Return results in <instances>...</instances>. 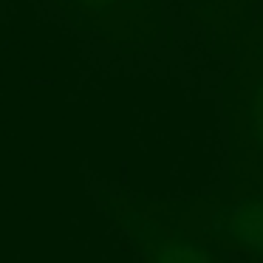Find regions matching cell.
Returning a JSON list of instances; mask_svg holds the SVG:
<instances>
[{"instance_id":"obj_1","label":"cell","mask_w":263,"mask_h":263,"mask_svg":"<svg viewBox=\"0 0 263 263\" xmlns=\"http://www.w3.org/2000/svg\"><path fill=\"white\" fill-rule=\"evenodd\" d=\"M218 34L235 37V60L221 82L227 125L223 187L263 193V12L255 0H238Z\"/></svg>"},{"instance_id":"obj_2","label":"cell","mask_w":263,"mask_h":263,"mask_svg":"<svg viewBox=\"0 0 263 263\" xmlns=\"http://www.w3.org/2000/svg\"><path fill=\"white\" fill-rule=\"evenodd\" d=\"M153 215L240 263H263V193L212 187L178 198L139 195Z\"/></svg>"},{"instance_id":"obj_3","label":"cell","mask_w":263,"mask_h":263,"mask_svg":"<svg viewBox=\"0 0 263 263\" xmlns=\"http://www.w3.org/2000/svg\"><path fill=\"white\" fill-rule=\"evenodd\" d=\"M88 187L97 206L108 212V218L136 249L142 263H235V257L218 252L215 246L201 243L184 229L173 227L170 221L153 215L133 190L99 178L91 170H88Z\"/></svg>"},{"instance_id":"obj_4","label":"cell","mask_w":263,"mask_h":263,"mask_svg":"<svg viewBox=\"0 0 263 263\" xmlns=\"http://www.w3.org/2000/svg\"><path fill=\"white\" fill-rule=\"evenodd\" d=\"M77 31L116 48H147L164 26V0H54Z\"/></svg>"},{"instance_id":"obj_5","label":"cell","mask_w":263,"mask_h":263,"mask_svg":"<svg viewBox=\"0 0 263 263\" xmlns=\"http://www.w3.org/2000/svg\"><path fill=\"white\" fill-rule=\"evenodd\" d=\"M195 9H201V14H206V17L212 20V29H221L223 20L229 17V12H232L235 6H238V0H190Z\"/></svg>"},{"instance_id":"obj_6","label":"cell","mask_w":263,"mask_h":263,"mask_svg":"<svg viewBox=\"0 0 263 263\" xmlns=\"http://www.w3.org/2000/svg\"><path fill=\"white\" fill-rule=\"evenodd\" d=\"M238 263H240V260H238Z\"/></svg>"}]
</instances>
